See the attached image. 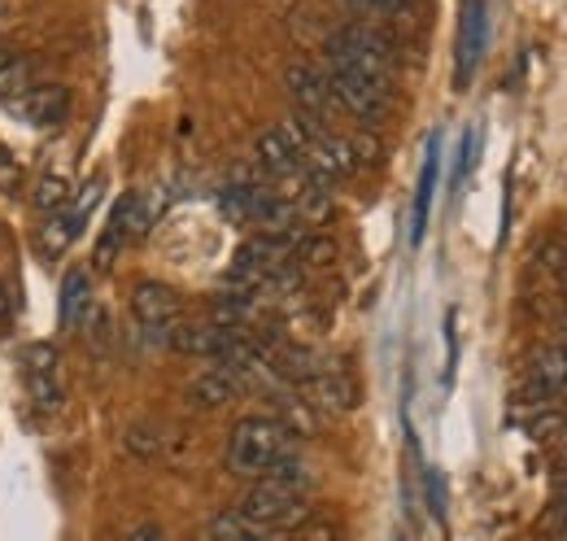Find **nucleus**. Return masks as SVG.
<instances>
[{"mask_svg":"<svg viewBox=\"0 0 567 541\" xmlns=\"http://www.w3.org/2000/svg\"><path fill=\"white\" fill-rule=\"evenodd\" d=\"M87 315H92V275L87 270H66L62 279V328H87Z\"/></svg>","mask_w":567,"mask_h":541,"instance_id":"dca6fc26","label":"nucleus"},{"mask_svg":"<svg viewBox=\"0 0 567 541\" xmlns=\"http://www.w3.org/2000/svg\"><path fill=\"white\" fill-rule=\"evenodd\" d=\"M132 315L141 324V333L157 345H171V333L184 324V302L171 284H157V279H141L132 288Z\"/></svg>","mask_w":567,"mask_h":541,"instance_id":"39448f33","label":"nucleus"},{"mask_svg":"<svg viewBox=\"0 0 567 541\" xmlns=\"http://www.w3.org/2000/svg\"><path fill=\"white\" fill-rule=\"evenodd\" d=\"M236 511L249 520V524H258L262 533H292V529H301L306 520H310V507H306V498H297V493H284V489H271V484H254L240 502H236Z\"/></svg>","mask_w":567,"mask_h":541,"instance_id":"7ed1b4c3","label":"nucleus"},{"mask_svg":"<svg viewBox=\"0 0 567 541\" xmlns=\"http://www.w3.org/2000/svg\"><path fill=\"white\" fill-rule=\"evenodd\" d=\"M18 367H22V385H27V398L35 402V410L58 415L62 398H66V389H62V354L53 345L35 340V345H22Z\"/></svg>","mask_w":567,"mask_h":541,"instance_id":"20e7f679","label":"nucleus"},{"mask_svg":"<svg viewBox=\"0 0 567 541\" xmlns=\"http://www.w3.org/2000/svg\"><path fill=\"white\" fill-rule=\"evenodd\" d=\"M528 394L542 402H555L559 394H567V345H546L528 358V376H524Z\"/></svg>","mask_w":567,"mask_h":541,"instance_id":"f8f14e48","label":"nucleus"},{"mask_svg":"<svg viewBox=\"0 0 567 541\" xmlns=\"http://www.w3.org/2000/svg\"><path fill=\"white\" fill-rule=\"evenodd\" d=\"M258 484H271V489H284V493H297V498H306V493L315 489V472H310L301 459H284V463H276V468L262 476Z\"/></svg>","mask_w":567,"mask_h":541,"instance_id":"6ab92c4d","label":"nucleus"},{"mask_svg":"<svg viewBox=\"0 0 567 541\" xmlns=\"http://www.w3.org/2000/svg\"><path fill=\"white\" fill-rule=\"evenodd\" d=\"M323 62L328 67H341L375 83L380 92L393 96V79H398V49L389 35H380L375 27H362V22H350V27H337L323 44Z\"/></svg>","mask_w":567,"mask_h":541,"instance_id":"f257e3e1","label":"nucleus"},{"mask_svg":"<svg viewBox=\"0 0 567 541\" xmlns=\"http://www.w3.org/2000/svg\"><path fill=\"white\" fill-rule=\"evenodd\" d=\"M144 227H148V210H144V197L141 193H127L123 202L110 210V218H105V227H101V241H96V249H92V267L96 270H110L118 258H123V249L144 236Z\"/></svg>","mask_w":567,"mask_h":541,"instance_id":"423d86ee","label":"nucleus"},{"mask_svg":"<svg viewBox=\"0 0 567 541\" xmlns=\"http://www.w3.org/2000/svg\"><path fill=\"white\" fill-rule=\"evenodd\" d=\"M564 345H567V319H564Z\"/></svg>","mask_w":567,"mask_h":541,"instance_id":"cd10ccee","label":"nucleus"},{"mask_svg":"<svg viewBox=\"0 0 567 541\" xmlns=\"http://www.w3.org/2000/svg\"><path fill=\"white\" fill-rule=\"evenodd\" d=\"M0 315H4V288H0Z\"/></svg>","mask_w":567,"mask_h":541,"instance_id":"bb28decb","label":"nucleus"},{"mask_svg":"<svg viewBox=\"0 0 567 541\" xmlns=\"http://www.w3.org/2000/svg\"><path fill=\"white\" fill-rule=\"evenodd\" d=\"M436 175H441V140L432 135L420 166V184H415V205H411V245H424L427 214H432V197H436Z\"/></svg>","mask_w":567,"mask_h":541,"instance_id":"2eb2a0df","label":"nucleus"},{"mask_svg":"<svg viewBox=\"0 0 567 541\" xmlns=\"http://www.w3.org/2000/svg\"><path fill=\"white\" fill-rule=\"evenodd\" d=\"M240 389H245V380H240L227 363H210L202 376H193V385H188V402L202 406V410H218V406L231 402Z\"/></svg>","mask_w":567,"mask_h":541,"instance_id":"ddd939ff","label":"nucleus"},{"mask_svg":"<svg viewBox=\"0 0 567 541\" xmlns=\"http://www.w3.org/2000/svg\"><path fill=\"white\" fill-rule=\"evenodd\" d=\"M71 202H74L71 180H66L62 171H44V175L35 180V188H31V205H35L44 218H49V214H62Z\"/></svg>","mask_w":567,"mask_h":541,"instance_id":"f3484780","label":"nucleus"},{"mask_svg":"<svg viewBox=\"0 0 567 541\" xmlns=\"http://www.w3.org/2000/svg\"><path fill=\"white\" fill-rule=\"evenodd\" d=\"M354 4H362V9H375V13H389V9H402L406 0H354Z\"/></svg>","mask_w":567,"mask_h":541,"instance_id":"393cba45","label":"nucleus"},{"mask_svg":"<svg viewBox=\"0 0 567 541\" xmlns=\"http://www.w3.org/2000/svg\"><path fill=\"white\" fill-rule=\"evenodd\" d=\"M323 74H328V88H332V101H337V110H346V114H354L362 123H384V114H389V105H393V96L389 92H380L375 83H367V79H358L350 70L341 67H328L323 62Z\"/></svg>","mask_w":567,"mask_h":541,"instance_id":"0eeeda50","label":"nucleus"},{"mask_svg":"<svg viewBox=\"0 0 567 541\" xmlns=\"http://www.w3.org/2000/svg\"><path fill=\"white\" fill-rule=\"evenodd\" d=\"M9 67H13V53H9V49H4V44H0V79H4V74H9Z\"/></svg>","mask_w":567,"mask_h":541,"instance_id":"a878e982","label":"nucleus"},{"mask_svg":"<svg viewBox=\"0 0 567 541\" xmlns=\"http://www.w3.org/2000/svg\"><path fill=\"white\" fill-rule=\"evenodd\" d=\"M297 441L276 415H245L227 437V468L245 480H262L276 463L297 459Z\"/></svg>","mask_w":567,"mask_h":541,"instance_id":"f03ea898","label":"nucleus"},{"mask_svg":"<svg viewBox=\"0 0 567 541\" xmlns=\"http://www.w3.org/2000/svg\"><path fill=\"white\" fill-rule=\"evenodd\" d=\"M206 533H210V541H280L276 533H262L258 524H249V520H245L236 507L218 511V516L210 520V529H206Z\"/></svg>","mask_w":567,"mask_h":541,"instance_id":"a211bd4d","label":"nucleus"},{"mask_svg":"<svg viewBox=\"0 0 567 541\" xmlns=\"http://www.w3.org/2000/svg\"><path fill=\"white\" fill-rule=\"evenodd\" d=\"M476 144H481V135L463 132V140H458V157H454V184H450V188H463V180H467V171H472V162H476Z\"/></svg>","mask_w":567,"mask_h":541,"instance_id":"412c9836","label":"nucleus"},{"mask_svg":"<svg viewBox=\"0 0 567 541\" xmlns=\"http://www.w3.org/2000/svg\"><path fill=\"white\" fill-rule=\"evenodd\" d=\"M240 337V333H231V328H218V324H179L175 333H171V345L179 349V354H193V358H223L227 354V345Z\"/></svg>","mask_w":567,"mask_h":541,"instance_id":"4468645a","label":"nucleus"},{"mask_svg":"<svg viewBox=\"0 0 567 541\" xmlns=\"http://www.w3.org/2000/svg\"><path fill=\"white\" fill-rule=\"evenodd\" d=\"M127 541H166V533L157 529V524H141V529H132Z\"/></svg>","mask_w":567,"mask_h":541,"instance_id":"b1692460","label":"nucleus"},{"mask_svg":"<svg viewBox=\"0 0 567 541\" xmlns=\"http://www.w3.org/2000/svg\"><path fill=\"white\" fill-rule=\"evenodd\" d=\"M306 263V267H332L337 263V245L328 241V236H310V241H301L297 245V254H292V263Z\"/></svg>","mask_w":567,"mask_h":541,"instance_id":"aec40b11","label":"nucleus"},{"mask_svg":"<svg viewBox=\"0 0 567 541\" xmlns=\"http://www.w3.org/2000/svg\"><path fill=\"white\" fill-rule=\"evenodd\" d=\"M297 394L315 406L319 415H346V410H354L358 406L354 376L341 371V367H328V363H319V367L297 385Z\"/></svg>","mask_w":567,"mask_h":541,"instance_id":"6e6552de","label":"nucleus"},{"mask_svg":"<svg viewBox=\"0 0 567 541\" xmlns=\"http://www.w3.org/2000/svg\"><path fill=\"white\" fill-rule=\"evenodd\" d=\"M489 44V4L485 0H467L463 4V22H458V44H454V83L467 88L472 74L485 58Z\"/></svg>","mask_w":567,"mask_h":541,"instance_id":"1a4fd4ad","label":"nucleus"},{"mask_svg":"<svg viewBox=\"0 0 567 541\" xmlns=\"http://www.w3.org/2000/svg\"><path fill=\"white\" fill-rule=\"evenodd\" d=\"M18 188H22V166H18V157L0 144V193H4V197H18Z\"/></svg>","mask_w":567,"mask_h":541,"instance_id":"4be33fe9","label":"nucleus"},{"mask_svg":"<svg viewBox=\"0 0 567 541\" xmlns=\"http://www.w3.org/2000/svg\"><path fill=\"white\" fill-rule=\"evenodd\" d=\"M424 493H427V511L436 520H445V484H441V472L436 468H424Z\"/></svg>","mask_w":567,"mask_h":541,"instance_id":"5701e85b","label":"nucleus"},{"mask_svg":"<svg viewBox=\"0 0 567 541\" xmlns=\"http://www.w3.org/2000/svg\"><path fill=\"white\" fill-rule=\"evenodd\" d=\"M0 4H4V0H0Z\"/></svg>","mask_w":567,"mask_h":541,"instance_id":"c85d7f7f","label":"nucleus"},{"mask_svg":"<svg viewBox=\"0 0 567 541\" xmlns=\"http://www.w3.org/2000/svg\"><path fill=\"white\" fill-rule=\"evenodd\" d=\"M9 110H13L22 123L49 132V127H62V123L71 119V92H66L62 83H31L27 92L9 96Z\"/></svg>","mask_w":567,"mask_h":541,"instance_id":"9d476101","label":"nucleus"},{"mask_svg":"<svg viewBox=\"0 0 567 541\" xmlns=\"http://www.w3.org/2000/svg\"><path fill=\"white\" fill-rule=\"evenodd\" d=\"M284 83H288V96L297 101V114H310L319 123L332 119L337 101H332V88H328V74L323 67H310V62H292L284 70Z\"/></svg>","mask_w":567,"mask_h":541,"instance_id":"9b49d317","label":"nucleus"}]
</instances>
